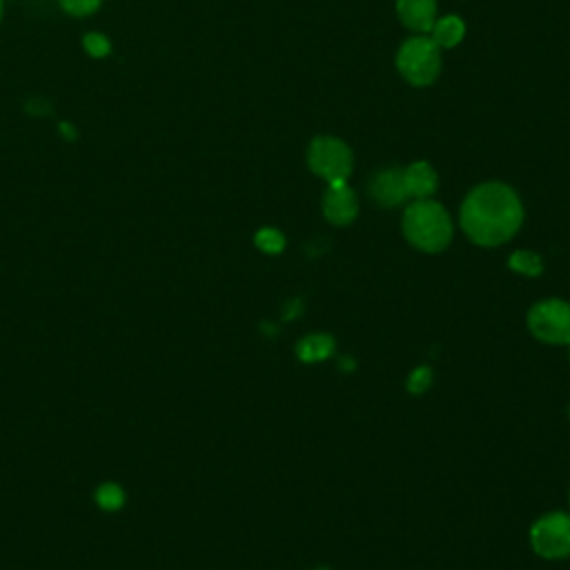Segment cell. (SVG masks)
Segmentation results:
<instances>
[{
  "label": "cell",
  "instance_id": "cell-1",
  "mask_svg": "<svg viewBox=\"0 0 570 570\" xmlns=\"http://www.w3.org/2000/svg\"><path fill=\"white\" fill-rule=\"evenodd\" d=\"M523 220L519 196L503 183L474 187L461 205V227L468 238L483 247L510 240Z\"/></svg>",
  "mask_w": 570,
  "mask_h": 570
},
{
  "label": "cell",
  "instance_id": "cell-2",
  "mask_svg": "<svg viewBox=\"0 0 570 570\" xmlns=\"http://www.w3.org/2000/svg\"><path fill=\"white\" fill-rule=\"evenodd\" d=\"M403 234L421 252H441L452 240V220L434 200H414L403 214Z\"/></svg>",
  "mask_w": 570,
  "mask_h": 570
},
{
  "label": "cell",
  "instance_id": "cell-3",
  "mask_svg": "<svg viewBox=\"0 0 570 570\" xmlns=\"http://www.w3.org/2000/svg\"><path fill=\"white\" fill-rule=\"evenodd\" d=\"M396 67L407 82L419 87L430 85L441 69V56H439L436 42L425 36H414L405 40L399 49Z\"/></svg>",
  "mask_w": 570,
  "mask_h": 570
},
{
  "label": "cell",
  "instance_id": "cell-4",
  "mask_svg": "<svg viewBox=\"0 0 570 570\" xmlns=\"http://www.w3.org/2000/svg\"><path fill=\"white\" fill-rule=\"evenodd\" d=\"M530 332L550 345H570V303L561 298H548L530 307Z\"/></svg>",
  "mask_w": 570,
  "mask_h": 570
},
{
  "label": "cell",
  "instance_id": "cell-5",
  "mask_svg": "<svg viewBox=\"0 0 570 570\" xmlns=\"http://www.w3.org/2000/svg\"><path fill=\"white\" fill-rule=\"evenodd\" d=\"M532 550L543 559L570 557V514L548 512L530 528Z\"/></svg>",
  "mask_w": 570,
  "mask_h": 570
},
{
  "label": "cell",
  "instance_id": "cell-6",
  "mask_svg": "<svg viewBox=\"0 0 570 570\" xmlns=\"http://www.w3.org/2000/svg\"><path fill=\"white\" fill-rule=\"evenodd\" d=\"M307 163L314 174L325 178L327 183L345 180L352 171V151L338 138H314L307 149Z\"/></svg>",
  "mask_w": 570,
  "mask_h": 570
},
{
  "label": "cell",
  "instance_id": "cell-7",
  "mask_svg": "<svg viewBox=\"0 0 570 570\" xmlns=\"http://www.w3.org/2000/svg\"><path fill=\"white\" fill-rule=\"evenodd\" d=\"M358 200L356 194L347 187L345 180L327 183L325 196H323V214L334 225H350L356 218Z\"/></svg>",
  "mask_w": 570,
  "mask_h": 570
},
{
  "label": "cell",
  "instance_id": "cell-8",
  "mask_svg": "<svg viewBox=\"0 0 570 570\" xmlns=\"http://www.w3.org/2000/svg\"><path fill=\"white\" fill-rule=\"evenodd\" d=\"M372 196L383 207H396V205L405 203L410 196L405 189L403 169L392 167V169L379 171L372 180Z\"/></svg>",
  "mask_w": 570,
  "mask_h": 570
},
{
  "label": "cell",
  "instance_id": "cell-9",
  "mask_svg": "<svg viewBox=\"0 0 570 570\" xmlns=\"http://www.w3.org/2000/svg\"><path fill=\"white\" fill-rule=\"evenodd\" d=\"M396 11H399L401 22L419 33L430 31L436 20V2L434 0H396Z\"/></svg>",
  "mask_w": 570,
  "mask_h": 570
},
{
  "label": "cell",
  "instance_id": "cell-10",
  "mask_svg": "<svg viewBox=\"0 0 570 570\" xmlns=\"http://www.w3.org/2000/svg\"><path fill=\"white\" fill-rule=\"evenodd\" d=\"M403 178H405V189L410 198L423 200L428 196H432V191L436 189V171L428 165V163H412L410 167L403 169Z\"/></svg>",
  "mask_w": 570,
  "mask_h": 570
},
{
  "label": "cell",
  "instance_id": "cell-11",
  "mask_svg": "<svg viewBox=\"0 0 570 570\" xmlns=\"http://www.w3.org/2000/svg\"><path fill=\"white\" fill-rule=\"evenodd\" d=\"M332 350H334V338L330 334H307L296 345V354L303 363H318L327 358Z\"/></svg>",
  "mask_w": 570,
  "mask_h": 570
},
{
  "label": "cell",
  "instance_id": "cell-12",
  "mask_svg": "<svg viewBox=\"0 0 570 570\" xmlns=\"http://www.w3.org/2000/svg\"><path fill=\"white\" fill-rule=\"evenodd\" d=\"M430 33H432V40L436 42V47H454V45L461 42L463 33H465V27H463L461 18L445 16V18L434 20Z\"/></svg>",
  "mask_w": 570,
  "mask_h": 570
},
{
  "label": "cell",
  "instance_id": "cell-13",
  "mask_svg": "<svg viewBox=\"0 0 570 570\" xmlns=\"http://www.w3.org/2000/svg\"><path fill=\"white\" fill-rule=\"evenodd\" d=\"M94 499H96V503H98L100 510H105V512H116V510H120V508L125 505L127 494H125V490H122L118 483L107 481V483H100V485L96 488Z\"/></svg>",
  "mask_w": 570,
  "mask_h": 570
},
{
  "label": "cell",
  "instance_id": "cell-14",
  "mask_svg": "<svg viewBox=\"0 0 570 570\" xmlns=\"http://www.w3.org/2000/svg\"><path fill=\"white\" fill-rule=\"evenodd\" d=\"M508 265H510L514 272L525 274V276H537V274H541V269H543V263H541L539 254L528 252V249L514 252V254L510 256Z\"/></svg>",
  "mask_w": 570,
  "mask_h": 570
},
{
  "label": "cell",
  "instance_id": "cell-15",
  "mask_svg": "<svg viewBox=\"0 0 570 570\" xmlns=\"http://www.w3.org/2000/svg\"><path fill=\"white\" fill-rule=\"evenodd\" d=\"M254 243L258 249L267 252V254H278L283 247H285V238L278 229H272V227H263L256 232L254 236Z\"/></svg>",
  "mask_w": 570,
  "mask_h": 570
},
{
  "label": "cell",
  "instance_id": "cell-16",
  "mask_svg": "<svg viewBox=\"0 0 570 570\" xmlns=\"http://www.w3.org/2000/svg\"><path fill=\"white\" fill-rule=\"evenodd\" d=\"M430 383H432V370L421 365V367H414V370H412V374L407 376L405 387H407L412 394H421V392H425V390L430 387Z\"/></svg>",
  "mask_w": 570,
  "mask_h": 570
},
{
  "label": "cell",
  "instance_id": "cell-17",
  "mask_svg": "<svg viewBox=\"0 0 570 570\" xmlns=\"http://www.w3.org/2000/svg\"><path fill=\"white\" fill-rule=\"evenodd\" d=\"M58 2H60V7H62L69 16L82 18V16L94 13V11L100 7L102 0H58Z\"/></svg>",
  "mask_w": 570,
  "mask_h": 570
},
{
  "label": "cell",
  "instance_id": "cell-18",
  "mask_svg": "<svg viewBox=\"0 0 570 570\" xmlns=\"http://www.w3.org/2000/svg\"><path fill=\"white\" fill-rule=\"evenodd\" d=\"M82 45H85L87 53H91L94 58H102V56H107L109 49H111L109 40H107L102 33H87L85 40H82Z\"/></svg>",
  "mask_w": 570,
  "mask_h": 570
},
{
  "label": "cell",
  "instance_id": "cell-19",
  "mask_svg": "<svg viewBox=\"0 0 570 570\" xmlns=\"http://www.w3.org/2000/svg\"><path fill=\"white\" fill-rule=\"evenodd\" d=\"M0 20H2V0H0Z\"/></svg>",
  "mask_w": 570,
  "mask_h": 570
},
{
  "label": "cell",
  "instance_id": "cell-20",
  "mask_svg": "<svg viewBox=\"0 0 570 570\" xmlns=\"http://www.w3.org/2000/svg\"><path fill=\"white\" fill-rule=\"evenodd\" d=\"M316 570H327V568H316Z\"/></svg>",
  "mask_w": 570,
  "mask_h": 570
},
{
  "label": "cell",
  "instance_id": "cell-21",
  "mask_svg": "<svg viewBox=\"0 0 570 570\" xmlns=\"http://www.w3.org/2000/svg\"><path fill=\"white\" fill-rule=\"evenodd\" d=\"M568 416H570V407H568Z\"/></svg>",
  "mask_w": 570,
  "mask_h": 570
}]
</instances>
